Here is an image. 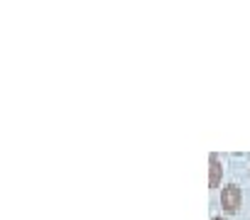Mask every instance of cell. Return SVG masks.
I'll list each match as a JSON object with an SVG mask.
<instances>
[{
  "mask_svg": "<svg viewBox=\"0 0 250 220\" xmlns=\"http://www.w3.org/2000/svg\"><path fill=\"white\" fill-rule=\"evenodd\" d=\"M240 203H243L240 186H235V183L223 186V191H221V205H223V210H226V213H238Z\"/></svg>",
  "mask_w": 250,
  "mask_h": 220,
  "instance_id": "1",
  "label": "cell"
},
{
  "mask_svg": "<svg viewBox=\"0 0 250 220\" xmlns=\"http://www.w3.org/2000/svg\"><path fill=\"white\" fill-rule=\"evenodd\" d=\"M213 220H226V218H221V215H216V218H213Z\"/></svg>",
  "mask_w": 250,
  "mask_h": 220,
  "instance_id": "3",
  "label": "cell"
},
{
  "mask_svg": "<svg viewBox=\"0 0 250 220\" xmlns=\"http://www.w3.org/2000/svg\"><path fill=\"white\" fill-rule=\"evenodd\" d=\"M208 164H211L208 186H211V188H216V186L221 183V176H223V166H221V162H218V154H216V152H211V157H208Z\"/></svg>",
  "mask_w": 250,
  "mask_h": 220,
  "instance_id": "2",
  "label": "cell"
}]
</instances>
